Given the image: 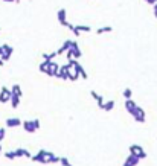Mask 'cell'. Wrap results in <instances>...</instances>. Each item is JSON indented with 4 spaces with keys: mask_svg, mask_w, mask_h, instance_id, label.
<instances>
[{
    "mask_svg": "<svg viewBox=\"0 0 157 166\" xmlns=\"http://www.w3.org/2000/svg\"><path fill=\"white\" fill-rule=\"evenodd\" d=\"M26 133H35L37 130H40V120L38 119H32V120H23V125Z\"/></svg>",
    "mask_w": 157,
    "mask_h": 166,
    "instance_id": "6da1fadb",
    "label": "cell"
},
{
    "mask_svg": "<svg viewBox=\"0 0 157 166\" xmlns=\"http://www.w3.org/2000/svg\"><path fill=\"white\" fill-rule=\"evenodd\" d=\"M11 96H12V92H11V88H8V87H2V90H0V104H8V102H11Z\"/></svg>",
    "mask_w": 157,
    "mask_h": 166,
    "instance_id": "7a4b0ae2",
    "label": "cell"
},
{
    "mask_svg": "<svg viewBox=\"0 0 157 166\" xmlns=\"http://www.w3.org/2000/svg\"><path fill=\"white\" fill-rule=\"evenodd\" d=\"M70 69H73L69 63L67 64H64V66H61L60 67V72H58V75H57V78L58 79H69V72H70Z\"/></svg>",
    "mask_w": 157,
    "mask_h": 166,
    "instance_id": "3957f363",
    "label": "cell"
},
{
    "mask_svg": "<svg viewBox=\"0 0 157 166\" xmlns=\"http://www.w3.org/2000/svg\"><path fill=\"white\" fill-rule=\"evenodd\" d=\"M47 152L49 151H46V149H40L35 155H32V161H35V163H43V164H46V157H47Z\"/></svg>",
    "mask_w": 157,
    "mask_h": 166,
    "instance_id": "277c9868",
    "label": "cell"
},
{
    "mask_svg": "<svg viewBox=\"0 0 157 166\" xmlns=\"http://www.w3.org/2000/svg\"><path fill=\"white\" fill-rule=\"evenodd\" d=\"M57 19H58V23L61 25V26H69V22H67V11L64 9V8H61V9H58V12H57Z\"/></svg>",
    "mask_w": 157,
    "mask_h": 166,
    "instance_id": "5b68a950",
    "label": "cell"
},
{
    "mask_svg": "<svg viewBox=\"0 0 157 166\" xmlns=\"http://www.w3.org/2000/svg\"><path fill=\"white\" fill-rule=\"evenodd\" d=\"M133 117H134V120H136V122L143 123V122L146 120V113H145V110H143L142 107H137V110L133 113Z\"/></svg>",
    "mask_w": 157,
    "mask_h": 166,
    "instance_id": "8992f818",
    "label": "cell"
},
{
    "mask_svg": "<svg viewBox=\"0 0 157 166\" xmlns=\"http://www.w3.org/2000/svg\"><path fill=\"white\" fill-rule=\"evenodd\" d=\"M70 54H72V57L75 58V60H79L81 57H82V52H81V49H79V46H78V43L76 41H73L72 43V47H70V50H69Z\"/></svg>",
    "mask_w": 157,
    "mask_h": 166,
    "instance_id": "52a82bcc",
    "label": "cell"
},
{
    "mask_svg": "<svg viewBox=\"0 0 157 166\" xmlns=\"http://www.w3.org/2000/svg\"><path fill=\"white\" fill-rule=\"evenodd\" d=\"M5 123H6V126H8V128H17V126L23 125V120H22V119H19V117H8Z\"/></svg>",
    "mask_w": 157,
    "mask_h": 166,
    "instance_id": "ba28073f",
    "label": "cell"
},
{
    "mask_svg": "<svg viewBox=\"0 0 157 166\" xmlns=\"http://www.w3.org/2000/svg\"><path fill=\"white\" fill-rule=\"evenodd\" d=\"M139 161H140V158H139L137 155H134V154H130V155L125 158V161H124V166H137V164H139Z\"/></svg>",
    "mask_w": 157,
    "mask_h": 166,
    "instance_id": "9c48e42d",
    "label": "cell"
},
{
    "mask_svg": "<svg viewBox=\"0 0 157 166\" xmlns=\"http://www.w3.org/2000/svg\"><path fill=\"white\" fill-rule=\"evenodd\" d=\"M137 107H139V105H137L133 99H127V101H125V110H127L131 116H133V113L137 110Z\"/></svg>",
    "mask_w": 157,
    "mask_h": 166,
    "instance_id": "30bf717a",
    "label": "cell"
},
{
    "mask_svg": "<svg viewBox=\"0 0 157 166\" xmlns=\"http://www.w3.org/2000/svg\"><path fill=\"white\" fill-rule=\"evenodd\" d=\"M90 96H92V98H93V99L96 101V104H98V107H99V108L102 110V107H104V104H105V101H104V98H102L101 95H98V93H96L95 90H92V92H90Z\"/></svg>",
    "mask_w": 157,
    "mask_h": 166,
    "instance_id": "8fae6325",
    "label": "cell"
},
{
    "mask_svg": "<svg viewBox=\"0 0 157 166\" xmlns=\"http://www.w3.org/2000/svg\"><path fill=\"white\" fill-rule=\"evenodd\" d=\"M72 43H73V40H66L64 43H63V46L57 50V54L58 55H63L64 52H67V50H70V47H72Z\"/></svg>",
    "mask_w": 157,
    "mask_h": 166,
    "instance_id": "7c38bea8",
    "label": "cell"
},
{
    "mask_svg": "<svg viewBox=\"0 0 157 166\" xmlns=\"http://www.w3.org/2000/svg\"><path fill=\"white\" fill-rule=\"evenodd\" d=\"M60 67L61 66H58L55 61H52V64H51V67H49V70H47V76H57L58 75V72H60Z\"/></svg>",
    "mask_w": 157,
    "mask_h": 166,
    "instance_id": "4fadbf2b",
    "label": "cell"
},
{
    "mask_svg": "<svg viewBox=\"0 0 157 166\" xmlns=\"http://www.w3.org/2000/svg\"><path fill=\"white\" fill-rule=\"evenodd\" d=\"M73 70H75V72H76V73H78V75H79V76L82 78V79H87V78H89V75H87V72L84 70V67H82V66H81L79 63H76V64H75V67H73Z\"/></svg>",
    "mask_w": 157,
    "mask_h": 166,
    "instance_id": "5bb4252c",
    "label": "cell"
},
{
    "mask_svg": "<svg viewBox=\"0 0 157 166\" xmlns=\"http://www.w3.org/2000/svg\"><path fill=\"white\" fill-rule=\"evenodd\" d=\"M3 47H5V54H3L2 60H3V61H8V60L11 58L12 52H14V47H11L9 44H3Z\"/></svg>",
    "mask_w": 157,
    "mask_h": 166,
    "instance_id": "9a60e30c",
    "label": "cell"
},
{
    "mask_svg": "<svg viewBox=\"0 0 157 166\" xmlns=\"http://www.w3.org/2000/svg\"><path fill=\"white\" fill-rule=\"evenodd\" d=\"M12 92V90H11ZM20 99H22V96L20 95H17V93H12V96H11V107L16 110V108H19V105H20Z\"/></svg>",
    "mask_w": 157,
    "mask_h": 166,
    "instance_id": "2e32d148",
    "label": "cell"
},
{
    "mask_svg": "<svg viewBox=\"0 0 157 166\" xmlns=\"http://www.w3.org/2000/svg\"><path fill=\"white\" fill-rule=\"evenodd\" d=\"M61 157H57L54 152H47V157H46V164L49 163H60Z\"/></svg>",
    "mask_w": 157,
    "mask_h": 166,
    "instance_id": "e0dca14e",
    "label": "cell"
},
{
    "mask_svg": "<svg viewBox=\"0 0 157 166\" xmlns=\"http://www.w3.org/2000/svg\"><path fill=\"white\" fill-rule=\"evenodd\" d=\"M128 151H130V154H134V155H139L142 151H145L140 145H130V148H128Z\"/></svg>",
    "mask_w": 157,
    "mask_h": 166,
    "instance_id": "ac0fdd59",
    "label": "cell"
},
{
    "mask_svg": "<svg viewBox=\"0 0 157 166\" xmlns=\"http://www.w3.org/2000/svg\"><path fill=\"white\" fill-rule=\"evenodd\" d=\"M16 152H17V157H26V158H32V154H31L29 151H26L25 148H17V149H16Z\"/></svg>",
    "mask_w": 157,
    "mask_h": 166,
    "instance_id": "d6986e66",
    "label": "cell"
},
{
    "mask_svg": "<svg viewBox=\"0 0 157 166\" xmlns=\"http://www.w3.org/2000/svg\"><path fill=\"white\" fill-rule=\"evenodd\" d=\"M51 64H52V61H43V63H40L38 70H40V72H43V73H47V70H49Z\"/></svg>",
    "mask_w": 157,
    "mask_h": 166,
    "instance_id": "ffe728a7",
    "label": "cell"
},
{
    "mask_svg": "<svg viewBox=\"0 0 157 166\" xmlns=\"http://www.w3.org/2000/svg\"><path fill=\"white\" fill-rule=\"evenodd\" d=\"M110 32H113V28H111V26H102V28H99V29L96 31V34H98V35H102V34H110Z\"/></svg>",
    "mask_w": 157,
    "mask_h": 166,
    "instance_id": "44dd1931",
    "label": "cell"
},
{
    "mask_svg": "<svg viewBox=\"0 0 157 166\" xmlns=\"http://www.w3.org/2000/svg\"><path fill=\"white\" fill-rule=\"evenodd\" d=\"M113 108H114V101H107V102L104 104V107H102L104 111H111Z\"/></svg>",
    "mask_w": 157,
    "mask_h": 166,
    "instance_id": "7402d4cb",
    "label": "cell"
},
{
    "mask_svg": "<svg viewBox=\"0 0 157 166\" xmlns=\"http://www.w3.org/2000/svg\"><path fill=\"white\" fill-rule=\"evenodd\" d=\"M57 55H58L57 52H51V54H43L41 57H43V60H44V61H52Z\"/></svg>",
    "mask_w": 157,
    "mask_h": 166,
    "instance_id": "603a6c76",
    "label": "cell"
},
{
    "mask_svg": "<svg viewBox=\"0 0 157 166\" xmlns=\"http://www.w3.org/2000/svg\"><path fill=\"white\" fill-rule=\"evenodd\" d=\"M76 29L82 34V32H90L92 31V28L90 26H87V25H76Z\"/></svg>",
    "mask_w": 157,
    "mask_h": 166,
    "instance_id": "cb8c5ba5",
    "label": "cell"
},
{
    "mask_svg": "<svg viewBox=\"0 0 157 166\" xmlns=\"http://www.w3.org/2000/svg\"><path fill=\"white\" fill-rule=\"evenodd\" d=\"M122 95H124V99H125V101H127V99H131V96H133V90L127 87V88L124 90V93H122Z\"/></svg>",
    "mask_w": 157,
    "mask_h": 166,
    "instance_id": "d4e9b609",
    "label": "cell"
},
{
    "mask_svg": "<svg viewBox=\"0 0 157 166\" xmlns=\"http://www.w3.org/2000/svg\"><path fill=\"white\" fill-rule=\"evenodd\" d=\"M5 157H6L8 160H14V158H17V152H16V151H6V152H5Z\"/></svg>",
    "mask_w": 157,
    "mask_h": 166,
    "instance_id": "484cf974",
    "label": "cell"
},
{
    "mask_svg": "<svg viewBox=\"0 0 157 166\" xmlns=\"http://www.w3.org/2000/svg\"><path fill=\"white\" fill-rule=\"evenodd\" d=\"M60 163L63 164V166H73L70 161H69V158L67 157H61V160H60Z\"/></svg>",
    "mask_w": 157,
    "mask_h": 166,
    "instance_id": "4316f807",
    "label": "cell"
},
{
    "mask_svg": "<svg viewBox=\"0 0 157 166\" xmlns=\"http://www.w3.org/2000/svg\"><path fill=\"white\" fill-rule=\"evenodd\" d=\"M5 136H6V130H5V128H0V143L3 142Z\"/></svg>",
    "mask_w": 157,
    "mask_h": 166,
    "instance_id": "83f0119b",
    "label": "cell"
},
{
    "mask_svg": "<svg viewBox=\"0 0 157 166\" xmlns=\"http://www.w3.org/2000/svg\"><path fill=\"white\" fill-rule=\"evenodd\" d=\"M137 157H139L140 160H143V158H146V152H145V151H142V152H140V154H139Z\"/></svg>",
    "mask_w": 157,
    "mask_h": 166,
    "instance_id": "f1b7e54d",
    "label": "cell"
},
{
    "mask_svg": "<svg viewBox=\"0 0 157 166\" xmlns=\"http://www.w3.org/2000/svg\"><path fill=\"white\" fill-rule=\"evenodd\" d=\"M72 32H73V34H75V35H76V37H79V35H81V32H79V31H78V29H76V26H75V28H73V29H72Z\"/></svg>",
    "mask_w": 157,
    "mask_h": 166,
    "instance_id": "f546056e",
    "label": "cell"
},
{
    "mask_svg": "<svg viewBox=\"0 0 157 166\" xmlns=\"http://www.w3.org/2000/svg\"><path fill=\"white\" fill-rule=\"evenodd\" d=\"M145 2H146L148 5H152V6H154V5L157 3V0H145Z\"/></svg>",
    "mask_w": 157,
    "mask_h": 166,
    "instance_id": "4dcf8cb0",
    "label": "cell"
},
{
    "mask_svg": "<svg viewBox=\"0 0 157 166\" xmlns=\"http://www.w3.org/2000/svg\"><path fill=\"white\" fill-rule=\"evenodd\" d=\"M3 54H5V47H3V46H0V58L3 57Z\"/></svg>",
    "mask_w": 157,
    "mask_h": 166,
    "instance_id": "1f68e13d",
    "label": "cell"
},
{
    "mask_svg": "<svg viewBox=\"0 0 157 166\" xmlns=\"http://www.w3.org/2000/svg\"><path fill=\"white\" fill-rule=\"evenodd\" d=\"M154 17H155V19H157V3H155V5H154Z\"/></svg>",
    "mask_w": 157,
    "mask_h": 166,
    "instance_id": "d6a6232c",
    "label": "cell"
},
{
    "mask_svg": "<svg viewBox=\"0 0 157 166\" xmlns=\"http://www.w3.org/2000/svg\"><path fill=\"white\" fill-rule=\"evenodd\" d=\"M3 2H6V3H12V2H16V0H3Z\"/></svg>",
    "mask_w": 157,
    "mask_h": 166,
    "instance_id": "836d02e7",
    "label": "cell"
},
{
    "mask_svg": "<svg viewBox=\"0 0 157 166\" xmlns=\"http://www.w3.org/2000/svg\"><path fill=\"white\" fill-rule=\"evenodd\" d=\"M22 2V0H16V3H20Z\"/></svg>",
    "mask_w": 157,
    "mask_h": 166,
    "instance_id": "e575fe53",
    "label": "cell"
},
{
    "mask_svg": "<svg viewBox=\"0 0 157 166\" xmlns=\"http://www.w3.org/2000/svg\"><path fill=\"white\" fill-rule=\"evenodd\" d=\"M0 154H2V145H0Z\"/></svg>",
    "mask_w": 157,
    "mask_h": 166,
    "instance_id": "d590c367",
    "label": "cell"
}]
</instances>
